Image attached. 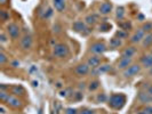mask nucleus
Returning a JSON list of instances; mask_svg holds the SVG:
<instances>
[{"label":"nucleus","instance_id":"1","mask_svg":"<svg viewBox=\"0 0 152 114\" xmlns=\"http://www.w3.org/2000/svg\"><path fill=\"white\" fill-rule=\"evenodd\" d=\"M126 103V96L122 94H114L109 98V106L114 110H120Z\"/></svg>","mask_w":152,"mask_h":114},{"label":"nucleus","instance_id":"2","mask_svg":"<svg viewBox=\"0 0 152 114\" xmlns=\"http://www.w3.org/2000/svg\"><path fill=\"white\" fill-rule=\"evenodd\" d=\"M70 53V49L66 45L64 44H57V45L54 46L53 48V55L57 58H63V57H66Z\"/></svg>","mask_w":152,"mask_h":114},{"label":"nucleus","instance_id":"3","mask_svg":"<svg viewBox=\"0 0 152 114\" xmlns=\"http://www.w3.org/2000/svg\"><path fill=\"white\" fill-rule=\"evenodd\" d=\"M140 72H141V65H138V64H132L126 70H124V76L125 78H134Z\"/></svg>","mask_w":152,"mask_h":114},{"label":"nucleus","instance_id":"4","mask_svg":"<svg viewBox=\"0 0 152 114\" xmlns=\"http://www.w3.org/2000/svg\"><path fill=\"white\" fill-rule=\"evenodd\" d=\"M89 50L94 55H102V54H104L107 52V46L104 45L103 42H95V44H93L91 46Z\"/></svg>","mask_w":152,"mask_h":114},{"label":"nucleus","instance_id":"5","mask_svg":"<svg viewBox=\"0 0 152 114\" xmlns=\"http://www.w3.org/2000/svg\"><path fill=\"white\" fill-rule=\"evenodd\" d=\"M20 26L15 23H10L7 25V33L12 39H16L20 37Z\"/></svg>","mask_w":152,"mask_h":114},{"label":"nucleus","instance_id":"6","mask_svg":"<svg viewBox=\"0 0 152 114\" xmlns=\"http://www.w3.org/2000/svg\"><path fill=\"white\" fill-rule=\"evenodd\" d=\"M31 46H32V37L30 34H24L21 39V47L24 50H28L31 48Z\"/></svg>","mask_w":152,"mask_h":114},{"label":"nucleus","instance_id":"7","mask_svg":"<svg viewBox=\"0 0 152 114\" xmlns=\"http://www.w3.org/2000/svg\"><path fill=\"white\" fill-rule=\"evenodd\" d=\"M99 10L101 15H109V14L112 12V4L105 1V2H103V4L99 6Z\"/></svg>","mask_w":152,"mask_h":114},{"label":"nucleus","instance_id":"8","mask_svg":"<svg viewBox=\"0 0 152 114\" xmlns=\"http://www.w3.org/2000/svg\"><path fill=\"white\" fill-rule=\"evenodd\" d=\"M89 65L86 63V64H80V65H78L75 70V72H76L77 76H86L88 72H89Z\"/></svg>","mask_w":152,"mask_h":114},{"label":"nucleus","instance_id":"9","mask_svg":"<svg viewBox=\"0 0 152 114\" xmlns=\"http://www.w3.org/2000/svg\"><path fill=\"white\" fill-rule=\"evenodd\" d=\"M145 37V32L142 29H140V30H137L133 36H132V39H130V41L133 42V44H138V42H141Z\"/></svg>","mask_w":152,"mask_h":114},{"label":"nucleus","instance_id":"10","mask_svg":"<svg viewBox=\"0 0 152 114\" xmlns=\"http://www.w3.org/2000/svg\"><path fill=\"white\" fill-rule=\"evenodd\" d=\"M130 65H132V57H121V60L117 64V68L119 70H126Z\"/></svg>","mask_w":152,"mask_h":114},{"label":"nucleus","instance_id":"11","mask_svg":"<svg viewBox=\"0 0 152 114\" xmlns=\"http://www.w3.org/2000/svg\"><path fill=\"white\" fill-rule=\"evenodd\" d=\"M87 64L91 66V68H96L99 66L101 64V58L99 57V55H93L87 60Z\"/></svg>","mask_w":152,"mask_h":114},{"label":"nucleus","instance_id":"12","mask_svg":"<svg viewBox=\"0 0 152 114\" xmlns=\"http://www.w3.org/2000/svg\"><path fill=\"white\" fill-rule=\"evenodd\" d=\"M72 28H73V30L76 31V32H80V33H84L86 30H88L86 23L83 22V21H76V22L73 23Z\"/></svg>","mask_w":152,"mask_h":114},{"label":"nucleus","instance_id":"13","mask_svg":"<svg viewBox=\"0 0 152 114\" xmlns=\"http://www.w3.org/2000/svg\"><path fill=\"white\" fill-rule=\"evenodd\" d=\"M6 102H7L8 105H10L12 107H15V108H18V107L22 106V102L18 98L14 97V96H9Z\"/></svg>","mask_w":152,"mask_h":114},{"label":"nucleus","instance_id":"14","mask_svg":"<svg viewBox=\"0 0 152 114\" xmlns=\"http://www.w3.org/2000/svg\"><path fill=\"white\" fill-rule=\"evenodd\" d=\"M141 62H142V65H143L145 68H152V54L143 56Z\"/></svg>","mask_w":152,"mask_h":114},{"label":"nucleus","instance_id":"15","mask_svg":"<svg viewBox=\"0 0 152 114\" xmlns=\"http://www.w3.org/2000/svg\"><path fill=\"white\" fill-rule=\"evenodd\" d=\"M135 53H136V48L130 46V47H127V48L124 49V52L121 53V56L122 57H133L135 55Z\"/></svg>","mask_w":152,"mask_h":114},{"label":"nucleus","instance_id":"16","mask_svg":"<svg viewBox=\"0 0 152 114\" xmlns=\"http://www.w3.org/2000/svg\"><path fill=\"white\" fill-rule=\"evenodd\" d=\"M109 70H111V65L109 64H105V65H102V66H99L96 68L94 71H93V74H101V73H105Z\"/></svg>","mask_w":152,"mask_h":114},{"label":"nucleus","instance_id":"17","mask_svg":"<svg viewBox=\"0 0 152 114\" xmlns=\"http://www.w3.org/2000/svg\"><path fill=\"white\" fill-rule=\"evenodd\" d=\"M138 99H140V102H141V103H144V104H146V103H150V102H152V96H151V95H149L148 92H144V94H141V95H140Z\"/></svg>","mask_w":152,"mask_h":114},{"label":"nucleus","instance_id":"18","mask_svg":"<svg viewBox=\"0 0 152 114\" xmlns=\"http://www.w3.org/2000/svg\"><path fill=\"white\" fill-rule=\"evenodd\" d=\"M54 7L57 12H63L65 9V1H56V0H53Z\"/></svg>","mask_w":152,"mask_h":114},{"label":"nucleus","instance_id":"19","mask_svg":"<svg viewBox=\"0 0 152 114\" xmlns=\"http://www.w3.org/2000/svg\"><path fill=\"white\" fill-rule=\"evenodd\" d=\"M142 44L144 47H150L152 45V32L151 33H146L144 39L142 40Z\"/></svg>","mask_w":152,"mask_h":114},{"label":"nucleus","instance_id":"20","mask_svg":"<svg viewBox=\"0 0 152 114\" xmlns=\"http://www.w3.org/2000/svg\"><path fill=\"white\" fill-rule=\"evenodd\" d=\"M115 17H117V20L121 21L122 18L125 17V8L124 7L117 8V10H115Z\"/></svg>","mask_w":152,"mask_h":114},{"label":"nucleus","instance_id":"21","mask_svg":"<svg viewBox=\"0 0 152 114\" xmlns=\"http://www.w3.org/2000/svg\"><path fill=\"white\" fill-rule=\"evenodd\" d=\"M96 22H97V16L94 15V14H93V15H88L85 18V23H86V24H89V25H91V24L93 25V24H95Z\"/></svg>","mask_w":152,"mask_h":114},{"label":"nucleus","instance_id":"22","mask_svg":"<svg viewBox=\"0 0 152 114\" xmlns=\"http://www.w3.org/2000/svg\"><path fill=\"white\" fill-rule=\"evenodd\" d=\"M99 84H99V80H94V81H91V84H89V86H88V90L95 91L96 89H99Z\"/></svg>","mask_w":152,"mask_h":114},{"label":"nucleus","instance_id":"23","mask_svg":"<svg viewBox=\"0 0 152 114\" xmlns=\"http://www.w3.org/2000/svg\"><path fill=\"white\" fill-rule=\"evenodd\" d=\"M110 46H111V47H113V48H118L119 46H121V39H119V38L111 39V41H110Z\"/></svg>","mask_w":152,"mask_h":114},{"label":"nucleus","instance_id":"24","mask_svg":"<svg viewBox=\"0 0 152 114\" xmlns=\"http://www.w3.org/2000/svg\"><path fill=\"white\" fill-rule=\"evenodd\" d=\"M13 94H15V95H24V89L21 86H15V87H13Z\"/></svg>","mask_w":152,"mask_h":114},{"label":"nucleus","instance_id":"25","mask_svg":"<svg viewBox=\"0 0 152 114\" xmlns=\"http://www.w3.org/2000/svg\"><path fill=\"white\" fill-rule=\"evenodd\" d=\"M142 30L144 31L145 33H151L152 32V23H150V22L145 23L144 25H143V28H142Z\"/></svg>","mask_w":152,"mask_h":114},{"label":"nucleus","instance_id":"26","mask_svg":"<svg viewBox=\"0 0 152 114\" xmlns=\"http://www.w3.org/2000/svg\"><path fill=\"white\" fill-rule=\"evenodd\" d=\"M107 99V95L105 94H99L97 95V97H96V100H97V103H103V102H105Z\"/></svg>","mask_w":152,"mask_h":114},{"label":"nucleus","instance_id":"27","mask_svg":"<svg viewBox=\"0 0 152 114\" xmlns=\"http://www.w3.org/2000/svg\"><path fill=\"white\" fill-rule=\"evenodd\" d=\"M8 61V58H7V56H6V54L5 53H0V64L1 65H4V64H6Z\"/></svg>","mask_w":152,"mask_h":114},{"label":"nucleus","instance_id":"28","mask_svg":"<svg viewBox=\"0 0 152 114\" xmlns=\"http://www.w3.org/2000/svg\"><path fill=\"white\" fill-rule=\"evenodd\" d=\"M79 114H96V111L91 108H85L81 112H79Z\"/></svg>","mask_w":152,"mask_h":114},{"label":"nucleus","instance_id":"29","mask_svg":"<svg viewBox=\"0 0 152 114\" xmlns=\"http://www.w3.org/2000/svg\"><path fill=\"white\" fill-rule=\"evenodd\" d=\"M8 97H9V94H7V92H6L5 90H1V91H0V98H1V100L6 102Z\"/></svg>","mask_w":152,"mask_h":114},{"label":"nucleus","instance_id":"30","mask_svg":"<svg viewBox=\"0 0 152 114\" xmlns=\"http://www.w3.org/2000/svg\"><path fill=\"white\" fill-rule=\"evenodd\" d=\"M65 114H79L77 108H72V107H69L65 110Z\"/></svg>","mask_w":152,"mask_h":114},{"label":"nucleus","instance_id":"31","mask_svg":"<svg viewBox=\"0 0 152 114\" xmlns=\"http://www.w3.org/2000/svg\"><path fill=\"white\" fill-rule=\"evenodd\" d=\"M120 26H121V29L124 31H127L128 29L132 28V25H130V23L126 22V23H120Z\"/></svg>","mask_w":152,"mask_h":114},{"label":"nucleus","instance_id":"32","mask_svg":"<svg viewBox=\"0 0 152 114\" xmlns=\"http://www.w3.org/2000/svg\"><path fill=\"white\" fill-rule=\"evenodd\" d=\"M52 15H53V9L52 8H48L47 12L42 15V18H48V17H50Z\"/></svg>","mask_w":152,"mask_h":114},{"label":"nucleus","instance_id":"33","mask_svg":"<svg viewBox=\"0 0 152 114\" xmlns=\"http://www.w3.org/2000/svg\"><path fill=\"white\" fill-rule=\"evenodd\" d=\"M117 36L119 37V39L126 38V37H127V33H126V32H125L124 30H119L118 32H117Z\"/></svg>","mask_w":152,"mask_h":114},{"label":"nucleus","instance_id":"34","mask_svg":"<svg viewBox=\"0 0 152 114\" xmlns=\"http://www.w3.org/2000/svg\"><path fill=\"white\" fill-rule=\"evenodd\" d=\"M110 25L109 24H102L101 26H99V29H102V31H107V30H110Z\"/></svg>","mask_w":152,"mask_h":114},{"label":"nucleus","instance_id":"35","mask_svg":"<svg viewBox=\"0 0 152 114\" xmlns=\"http://www.w3.org/2000/svg\"><path fill=\"white\" fill-rule=\"evenodd\" d=\"M144 112L146 114H152V106H146L144 110Z\"/></svg>","mask_w":152,"mask_h":114},{"label":"nucleus","instance_id":"36","mask_svg":"<svg viewBox=\"0 0 152 114\" xmlns=\"http://www.w3.org/2000/svg\"><path fill=\"white\" fill-rule=\"evenodd\" d=\"M6 41H7V37H6V34L2 32V33H1V42H2V44H5Z\"/></svg>","mask_w":152,"mask_h":114},{"label":"nucleus","instance_id":"37","mask_svg":"<svg viewBox=\"0 0 152 114\" xmlns=\"http://www.w3.org/2000/svg\"><path fill=\"white\" fill-rule=\"evenodd\" d=\"M60 96H61V97H66V96H68L66 90H61V91H60Z\"/></svg>","mask_w":152,"mask_h":114},{"label":"nucleus","instance_id":"38","mask_svg":"<svg viewBox=\"0 0 152 114\" xmlns=\"http://www.w3.org/2000/svg\"><path fill=\"white\" fill-rule=\"evenodd\" d=\"M146 92H148L149 95H151V96H152V86H150V87L148 88V90H146Z\"/></svg>","mask_w":152,"mask_h":114},{"label":"nucleus","instance_id":"39","mask_svg":"<svg viewBox=\"0 0 152 114\" xmlns=\"http://www.w3.org/2000/svg\"><path fill=\"white\" fill-rule=\"evenodd\" d=\"M12 65H13L14 68H17V66L20 65V63H18L17 61H15V62H13V63H12Z\"/></svg>","mask_w":152,"mask_h":114},{"label":"nucleus","instance_id":"40","mask_svg":"<svg viewBox=\"0 0 152 114\" xmlns=\"http://www.w3.org/2000/svg\"><path fill=\"white\" fill-rule=\"evenodd\" d=\"M85 84H80V86H79V87H80V88H83V89H84L85 88V86H84Z\"/></svg>","mask_w":152,"mask_h":114},{"label":"nucleus","instance_id":"41","mask_svg":"<svg viewBox=\"0 0 152 114\" xmlns=\"http://www.w3.org/2000/svg\"><path fill=\"white\" fill-rule=\"evenodd\" d=\"M6 1H7V0H0L1 4H6Z\"/></svg>","mask_w":152,"mask_h":114},{"label":"nucleus","instance_id":"42","mask_svg":"<svg viewBox=\"0 0 152 114\" xmlns=\"http://www.w3.org/2000/svg\"><path fill=\"white\" fill-rule=\"evenodd\" d=\"M138 114H146L145 112H141V113H138Z\"/></svg>","mask_w":152,"mask_h":114},{"label":"nucleus","instance_id":"43","mask_svg":"<svg viewBox=\"0 0 152 114\" xmlns=\"http://www.w3.org/2000/svg\"><path fill=\"white\" fill-rule=\"evenodd\" d=\"M150 73H151V74H152V68H150Z\"/></svg>","mask_w":152,"mask_h":114},{"label":"nucleus","instance_id":"44","mask_svg":"<svg viewBox=\"0 0 152 114\" xmlns=\"http://www.w3.org/2000/svg\"><path fill=\"white\" fill-rule=\"evenodd\" d=\"M56 1H65V0H56Z\"/></svg>","mask_w":152,"mask_h":114},{"label":"nucleus","instance_id":"45","mask_svg":"<svg viewBox=\"0 0 152 114\" xmlns=\"http://www.w3.org/2000/svg\"><path fill=\"white\" fill-rule=\"evenodd\" d=\"M151 54H152V49H151Z\"/></svg>","mask_w":152,"mask_h":114}]
</instances>
